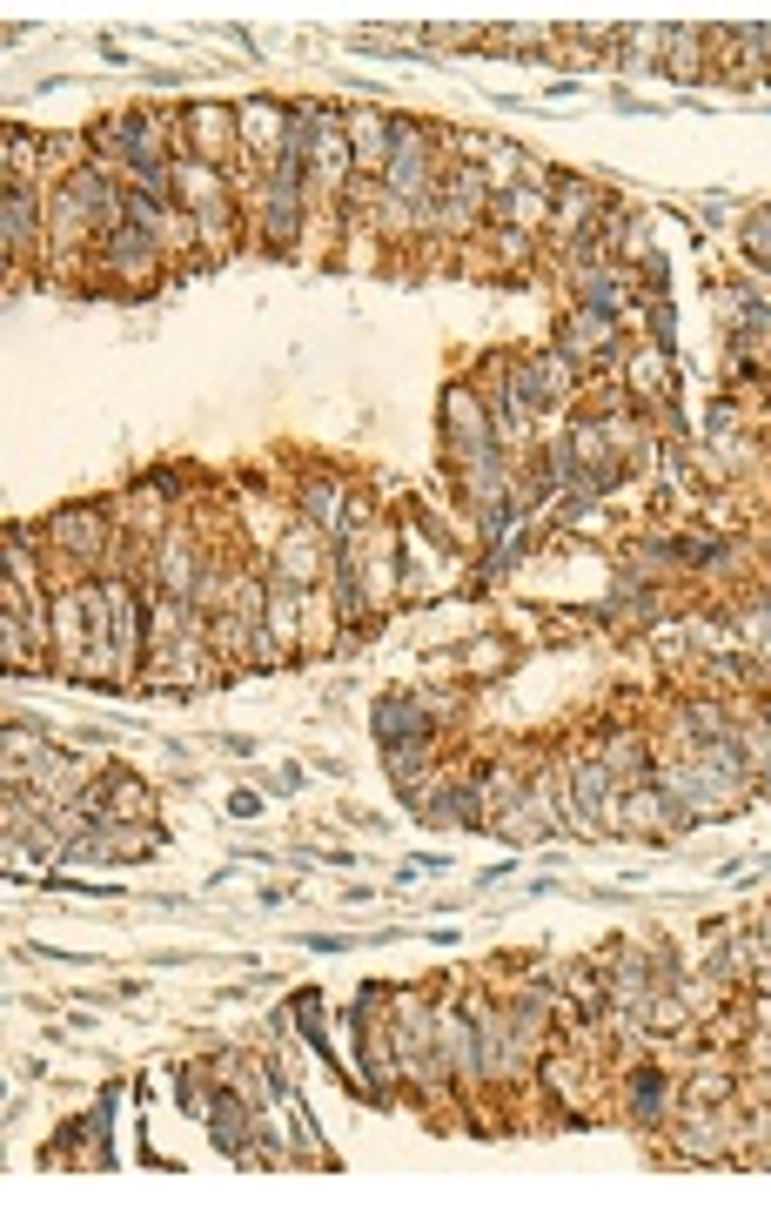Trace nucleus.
<instances>
[{
    "label": "nucleus",
    "instance_id": "2",
    "mask_svg": "<svg viewBox=\"0 0 771 1207\" xmlns=\"http://www.w3.org/2000/svg\"><path fill=\"white\" fill-rule=\"evenodd\" d=\"M27 228H34V208H27V195L7 188V242H27Z\"/></svg>",
    "mask_w": 771,
    "mask_h": 1207
},
{
    "label": "nucleus",
    "instance_id": "3",
    "mask_svg": "<svg viewBox=\"0 0 771 1207\" xmlns=\"http://www.w3.org/2000/svg\"><path fill=\"white\" fill-rule=\"evenodd\" d=\"M751 249H758V255H771V208L758 215V222H751Z\"/></svg>",
    "mask_w": 771,
    "mask_h": 1207
},
{
    "label": "nucleus",
    "instance_id": "1",
    "mask_svg": "<svg viewBox=\"0 0 771 1207\" xmlns=\"http://www.w3.org/2000/svg\"><path fill=\"white\" fill-rule=\"evenodd\" d=\"M376 731H383V745H396V738H416V711L389 698V705L376 711Z\"/></svg>",
    "mask_w": 771,
    "mask_h": 1207
}]
</instances>
